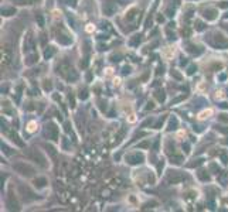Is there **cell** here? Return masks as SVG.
<instances>
[{
  "mask_svg": "<svg viewBox=\"0 0 228 212\" xmlns=\"http://www.w3.org/2000/svg\"><path fill=\"white\" fill-rule=\"evenodd\" d=\"M14 12H16L14 9H3L2 10V14L3 16H12V14H14Z\"/></svg>",
  "mask_w": 228,
  "mask_h": 212,
  "instance_id": "484cf974",
  "label": "cell"
},
{
  "mask_svg": "<svg viewBox=\"0 0 228 212\" xmlns=\"http://www.w3.org/2000/svg\"><path fill=\"white\" fill-rule=\"evenodd\" d=\"M220 108L221 109H228V103L227 102H222V103H220Z\"/></svg>",
  "mask_w": 228,
  "mask_h": 212,
  "instance_id": "f35d334b",
  "label": "cell"
},
{
  "mask_svg": "<svg viewBox=\"0 0 228 212\" xmlns=\"http://www.w3.org/2000/svg\"><path fill=\"white\" fill-rule=\"evenodd\" d=\"M172 77H173V78H176V79H179V81L183 78L182 74H179V72H177L176 69H172Z\"/></svg>",
  "mask_w": 228,
  "mask_h": 212,
  "instance_id": "83f0119b",
  "label": "cell"
},
{
  "mask_svg": "<svg viewBox=\"0 0 228 212\" xmlns=\"http://www.w3.org/2000/svg\"><path fill=\"white\" fill-rule=\"evenodd\" d=\"M154 96L157 98V101L159 102H164V99H166V95H164L163 89H157L156 92H154Z\"/></svg>",
  "mask_w": 228,
  "mask_h": 212,
  "instance_id": "ffe728a7",
  "label": "cell"
},
{
  "mask_svg": "<svg viewBox=\"0 0 228 212\" xmlns=\"http://www.w3.org/2000/svg\"><path fill=\"white\" fill-rule=\"evenodd\" d=\"M37 20H38V24H40V27H43V26H44L43 16H41V14H38V16H37Z\"/></svg>",
  "mask_w": 228,
  "mask_h": 212,
  "instance_id": "1f68e13d",
  "label": "cell"
},
{
  "mask_svg": "<svg viewBox=\"0 0 228 212\" xmlns=\"http://www.w3.org/2000/svg\"><path fill=\"white\" fill-rule=\"evenodd\" d=\"M80 98H81V99H86V98H88V93H86L85 89L81 91V92H80Z\"/></svg>",
  "mask_w": 228,
  "mask_h": 212,
  "instance_id": "4dcf8cb0",
  "label": "cell"
},
{
  "mask_svg": "<svg viewBox=\"0 0 228 212\" xmlns=\"http://www.w3.org/2000/svg\"><path fill=\"white\" fill-rule=\"evenodd\" d=\"M43 86H44V91H47V92L52 89V83H51V81L50 79H44L43 81Z\"/></svg>",
  "mask_w": 228,
  "mask_h": 212,
  "instance_id": "603a6c76",
  "label": "cell"
},
{
  "mask_svg": "<svg viewBox=\"0 0 228 212\" xmlns=\"http://www.w3.org/2000/svg\"><path fill=\"white\" fill-rule=\"evenodd\" d=\"M221 160H222V163H224V164H228V154H227V151H222V153H221Z\"/></svg>",
  "mask_w": 228,
  "mask_h": 212,
  "instance_id": "f1b7e54d",
  "label": "cell"
},
{
  "mask_svg": "<svg viewBox=\"0 0 228 212\" xmlns=\"http://www.w3.org/2000/svg\"><path fill=\"white\" fill-rule=\"evenodd\" d=\"M140 43V35H139V34H135V35H133L132 38H130V41H129V44L130 45H138V44Z\"/></svg>",
  "mask_w": 228,
  "mask_h": 212,
  "instance_id": "7402d4cb",
  "label": "cell"
},
{
  "mask_svg": "<svg viewBox=\"0 0 228 212\" xmlns=\"http://www.w3.org/2000/svg\"><path fill=\"white\" fill-rule=\"evenodd\" d=\"M46 134L48 136V139L51 140H57L58 139V127L54 125V123H48L46 129Z\"/></svg>",
  "mask_w": 228,
  "mask_h": 212,
  "instance_id": "5b68a950",
  "label": "cell"
},
{
  "mask_svg": "<svg viewBox=\"0 0 228 212\" xmlns=\"http://www.w3.org/2000/svg\"><path fill=\"white\" fill-rule=\"evenodd\" d=\"M196 69H197V68H196V67H194V65H193V67H190V68H188V75H191V74H194V71H196Z\"/></svg>",
  "mask_w": 228,
  "mask_h": 212,
  "instance_id": "74e56055",
  "label": "cell"
},
{
  "mask_svg": "<svg viewBox=\"0 0 228 212\" xmlns=\"http://www.w3.org/2000/svg\"><path fill=\"white\" fill-rule=\"evenodd\" d=\"M162 168H163V161H160V163H159V166H157V170H159V172L162 171Z\"/></svg>",
  "mask_w": 228,
  "mask_h": 212,
  "instance_id": "f6af8a7d",
  "label": "cell"
},
{
  "mask_svg": "<svg viewBox=\"0 0 228 212\" xmlns=\"http://www.w3.org/2000/svg\"><path fill=\"white\" fill-rule=\"evenodd\" d=\"M210 43H211V45L213 47H216V48H221V49H224V48H227L228 47V40L222 35V34H218V33L213 34V37H211V40H210Z\"/></svg>",
  "mask_w": 228,
  "mask_h": 212,
  "instance_id": "7a4b0ae2",
  "label": "cell"
},
{
  "mask_svg": "<svg viewBox=\"0 0 228 212\" xmlns=\"http://www.w3.org/2000/svg\"><path fill=\"white\" fill-rule=\"evenodd\" d=\"M217 16H218V12L216 9H206L203 12V17L208 21H214L217 19Z\"/></svg>",
  "mask_w": 228,
  "mask_h": 212,
  "instance_id": "ba28073f",
  "label": "cell"
},
{
  "mask_svg": "<svg viewBox=\"0 0 228 212\" xmlns=\"http://www.w3.org/2000/svg\"><path fill=\"white\" fill-rule=\"evenodd\" d=\"M119 58H120L119 55H114V57H112V61H114V62H118V61H119Z\"/></svg>",
  "mask_w": 228,
  "mask_h": 212,
  "instance_id": "b9f144b4",
  "label": "cell"
},
{
  "mask_svg": "<svg viewBox=\"0 0 228 212\" xmlns=\"http://www.w3.org/2000/svg\"><path fill=\"white\" fill-rule=\"evenodd\" d=\"M31 158H34V160H40V164L41 166H46V158H44L43 156H41V153L40 151H37V150H34V154H31Z\"/></svg>",
  "mask_w": 228,
  "mask_h": 212,
  "instance_id": "4fadbf2b",
  "label": "cell"
},
{
  "mask_svg": "<svg viewBox=\"0 0 228 212\" xmlns=\"http://www.w3.org/2000/svg\"><path fill=\"white\" fill-rule=\"evenodd\" d=\"M204 163V158H197V160H193V163H190L188 164V167H197V166H200V164H203Z\"/></svg>",
  "mask_w": 228,
  "mask_h": 212,
  "instance_id": "d4e9b609",
  "label": "cell"
},
{
  "mask_svg": "<svg viewBox=\"0 0 228 212\" xmlns=\"http://www.w3.org/2000/svg\"><path fill=\"white\" fill-rule=\"evenodd\" d=\"M138 9H130L129 12L126 13V20H129V21H132V20L136 19V14H138Z\"/></svg>",
  "mask_w": 228,
  "mask_h": 212,
  "instance_id": "e0dca14e",
  "label": "cell"
},
{
  "mask_svg": "<svg viewBox=\"0 0 228 212\" xmlns=\"http://www.w3.org/2000/svg\"><path fill=\"white\" fill-rule=\"evenodd\" d=\"M57 41H58L60 44H64V45H70V44L72 43V38L70 37L67 33H62V34H58V35H57Z\"/></svg>",
  "mask_w": 228,
  "mask_h": 212,
  "instance_id": "9c48e42d",
  "label": "cell"
},
{
  "mask_svg": "<svg viewBox=\"0 0 228 212\" xmlns=\"http://www.w3.org/2000/svg\"><path fill=\"white\" fill-rule=\"evenodd\" d=\"M10 62H12V48L6 43L2 47V65L7 67V65H10Z\"/></svg>",
  "mask_w": 228,
  "mask_h": 212,
  "instance_id": "3957f363",
  "label": "cell"
},
{
  "mask_svg": "<svg viewBox=\"0 0 228 212\" xmlns=\"http://www.w3.org/2000/svg\"><path fill=\"white\" fill-rule=\"evenodd\" d=\"M220 120H222V122H228V115L227 113L220 115Z\"/></svg>",
  "mask_w": 228,
  "mask_h": 212,
  "instance_id": "d6a6232c",
  "label": "cell"
},
{
  "mask_svg": "<svg viewBox=\"0 0 228 212\" xmlns=\"http://www.w3.org/2000/svg\"><path fill=\"white\" fill-rule=\"evenodd\" d=\"M139 147H140V148H146V147H149V141H143V143H140V144H139Z\"/></svg>",
  "mask_w": 228,
  "mask_h": 212,
  "instance_id": "836d02e7",
  "label": "cell"
},
{
  "mask_svg": "<svg viewBox=\"0 0 228 212\" xmlns=\"http://www.w3.org/2000/svg\"><path fill=\"white\" fill-rule=\"evenodd\" d=\"M197 175H198V178H200L201 181H208L210 180V175H208V172H207L206 170H200V171L197 172Z\"/></svg>",
  "mask_w": 228,
  "mask_h": 212,
  "instance_id": "d6986e66",
  "label": "cell"
},
{
  "mask_svg": "<svg viewBox=\"0 0 228 212\" xmlns=\"http://www.w3.org/2000/svg\"><path fill=\"white\" fill-rule=\"evenodd\" d=\"M13 168L19 172V174L24 175V177H31V175L36 172L33 167H31L30 164L24 163V161H16V163L13 164Z\"/></svg>",
  "mask_w": 228,
  "mask_h": 212,
  "instance_id": "6da1fadb",
  "label": "cell"
},
{
  "mask_svg": "<svg viewBox=\"0 0 228 212\" xmlns=\"http://www.w3.org/2000/svg\"><path fill=\"white\" fill-rule=\"evenodd\" d=\"M177 126H179V120H177L176 116H173L172 119H170V122H169V127H167V130H169V132H172V130H176Z\"/></svg>",
  "mask_w": 228,
  "mask_h": 212,
  "instance_id": "7c38bea8",
  "label": "cell"
},
{
  "mask_svg": "<svg viewBox=\"0 0 228 212\" xmlns=\"http://www.w3.org/2000/svg\"><path fill=\"white\" fill-rule=\"evenodd\" d=\"M207 115H211V111H207V112H203L200 115V117H207Z\"/></svg>",
  "mask_w": 228,
  "mask_h": 212,
  "instance_id": "60d3db41",
  "label": "cell"
},
{
  "mask_svg": "<svg viewBox=\"0 0 228 212\" xmlns=\"http://www.w3.org/2000/svg\"><path fill=\"white\" fill-rule=\"evenodd\" d=\"M28 130H30V132H33V130H36V123H33V122H31L30 125H28Z\"/></svg>",
  "mask_w": 228,
  "mask_h": 212,
  "instance_id": "e575fe53",
  "label": "cell"
},
{
  "mask_svg": "<svg viewBox=\"0 0 228 212\" xmlns=\"http://www.w3.org/2000/svg\"><path fill=\"white\" fill-rule=\"evenodd\" d=\"M143 160H145V156L140 153H132V154H128L126 156V163L132 164V166L143 163Z\"/></svg>",
  "mask_w": 228,
  "mask_h": 212,
  "instance_id": "277c9868",
  "label": "cell"
},
{
  "mask_svg": "<svg viewBox=\"0 0 228 212\" xmlns=\"http://www.w3.org/2000/svg\"><path fill=\"white\" fill-rule=\"evenodd\" d=\"M167 35H169V38H170V40H172V38H173V40H174V34H172V33H170V30H167Z\"/></svg>",
  "mask_w": 228,
  "mask_h": 212,
  "instance_id": "ee69618b",
  "label": "cell"
},
{
  "mask_svg": "<svg viewBox=\"0 0 228 212\" xmlns=\"http://www.w3.org/2000/svg\"><path fill=\"white\" fill-rule=\"evenodd\" d=\"M37 59H38V55H37V54H33V55H30V57L26 58V64H27V65H33L34 62H37Z\"/></svg>",
  "mask_w": 228,
  "mask_h": 212,
  "instance_id": "44dd1931",
  "label": "cell"
},
{
  "mask_svg": "<svg viewBox=\"0 0 228 212\" xmlns=\"http://www.w3.org/2000/svg\"><path fill=\"white\" fill-rule=\"evenodd\" d=\"M187 51L190 52V54H193V55H198V54H201V51H203V49H201L198 45H194V44H188V45H187Z\"/></svg>",
  "mask_w": 228,
  "mask_h": 212,
  "instance_id": "30bf717a",
  "label": "cell"
},
{
  "mask_svg": "<svg viewBox=\"0 0 228 212\" xmlns=\"http://www.w3.org/2000/svg\"><path fill=\"white\" fill-rule=\"evenodd\" d=\"M204 28H206V26H204V23H201L200 20H196V30L201 31V30H204Z\"/></svg>",
  "mask_w": 228,
  "mask_h": 212,
  "instance_id": "4316f807",
  "label": "cell"
},
{
  "mask_svg": "<svg viewBox=\"0 0 228 212\" xmlns=\"http://www.w3.org/2000/svg\"><path fill=\"white\" fill-rule=\"evenodd\" d=\"M46 184H47V180L43 178V177L34 180V185H36L37 188H44V187H46Z\"/></svg>",
  "mask_w": 228,
  "mask_h": 212,
  "instance_id": "2e32d148",
  "label": "cell"
},
{
  "mask_svg": "<svg viewBox=\"0 0 228 212\" xmlns=\"http://www.w3.org/2000/svg\"><path fill=\"white\" fill-rule=\"evenodd\" d=\"M129 72H130V67H125V68H124V71H122V74H124V75L129 74Z\"/></svg>",
  "mask_w": 228,
  "mask_h": 212,
  "instance_id": "8d00e7d4",
  "label": "cell"
},
{
  "mask_svg": "<svg viewBox=\"0 0 228 212\" xmlns=\"http://www.w3.org/2000/svg\"><path fill=\"white\" fill-rule=\"evenodd\" d=\"M146 109H153V103H152V102H149L148 106H146Z\"/></svg>",
  "mask_w": 228,
  "mask_h": 212,
  "instance_id": "bcb514c9",
  "label": "cell"
},
{
  "mask_svg": "<svg viewBox=\"0 0 228 212\" xmlns=\"http://www.w3.org/2000/svg\"><path fill=\"white\" fill-rule=\"evenodd\" d=\"M64 78H65L67 81H75V79L78 78V74H77V72H75V71L71 68V69H70V71L67 72V74H65V77H64Z\"/></svg>",
  "mask_w": 228,
  "mask_h": 212,
  "instance_id": "9a60e30c",
  "label": "cell"
},
{
  "mask_svg": "<svg viewBox=\"0 0 228 212\" xmlns=\"http://www.w3.org/2000/svg\"><path fill=\"white\" fill-rule=\"evenodd\" d=\"M183 148H184L186 153H188L190 151V146H188V143H186V144H183Z\"/></svg>",
  "mask_w": 228,
  "mask_h": 212,
  "instance_id": "ab89813d",
  "label": "cell"
},
{
  "mask_svg": "<svg viewBox=\"0 0 228 212\" xmlns=\"http://www.w3.org/2000/svg\"><path fill=\"white\" fill-rule=\"evenodd\" d=\"M33 48V37L31 34H27V37L24 38V51H30Z\"/></svg>",
  "mask_w": 228,
  "mask_h": 212,
  "instance_id": "8fae6325",
  "label": "cell"
},
{
  "mask_svg": "<svg viewBox=\"0 0 228 212\" xmlns=\"http://www.w3.org/2000/svg\"><path fill=\"white\" fill-rule=\"evenodd\" d=\"M164 119H166V117H164V116H163V117H162V119H160V120H159V122H157V123H156V125H154V127H156V129H159V127H160V126H162V125H163Z\"/></svg>",
  "mask_w": 228,
  "mask_h": 212,
  "instance_id": "f546056e",
  "label": "cell"
},
{
  "mask_svg": "<svg viewBox=\"0 0 228 212\" xmlns=\"http://www.w3.org/2000/svg\"><path fill=\"white\" fill-rule=\"evenodd\" d=\"M80 64H81V67H82V68H86V65H88V59L84 58V61H81Z\"/></svg>",
  "mask_w": 228,
  "mask_h": 212,
  "instance_id": "d590c367",
  "label": "cell"
},
{
  "mask_svg": "<svg viewBox=\"0 0 228 212\" xmlns=\"http://www.w3.org/2000/svg\"><path fill=\"white\" fill-rule=\"evenodd\" d=\"M16 4H20V6H26V4H31L34 0H12Z\"/></svg>",
  "mask_w": 228,
  "mask_h": 212,
  "instance_id": "cb8c5ba5",
  "label": "cell"
},
{
  "mask_svg": "<svg viewBox=\"0 0 228 212\" xmlns=\"http://www.w3.org/2000/svg\"><path fill=\"white\" fill-rule=\"evenodd\" d=\"M118 10V6L112 2H108V3L104 4V14L105 16H114Z\"/></svg>",
  "mask_w": 228,
  "mask_h": 212,
  "instance_id": "52a82bcc",
  "label": "cell"
},
{
  "mask_svg": "<svg viewBox=\"0 0 228 212\" xmlns=\"http://www.w3.org/2000/svg\"><path fill=\"white\" fill-rule=\"evenodd\" d=\"M56 54V49L52 48V47H47L46 48V51H44V58L46 59H50L52 55Z\"/></svg>",
  "mask_w": 228,
  "mask_h": 212,
  "instance_id": "ac0fdd59",
  "label": "cell"
},
{
  "mask_svg": "<svg viewBox=\"0 0 228 212\" xmlns=\"http://www.w3.org/2000/svg\"><path fill=\"white\" fill-rule=\"evenodd\" d=\"M170 160H172V163H174V164H182L183 156H182V154L173 153V154H170Z\"/></svg>",
  "mask_w": 228,
  "mask_h": 212,
  "instance_id": "5bb4252c",
  "label": "cell"
},
{
  "mask_svg": "<svg viewBox=\"0 0 228 212\" xmlns=\"http://www.w3.org/2000/svg\"><path fill=\"white\" fill-rule=\"evenodd\" d=\"M194 132H203V127L201 126H194Z\"/></svg>",
  "mask_w": 228,
  "mask_h": 212,
  "instance_id": "7bdbcfd3",
  "label": "cell"
},
{
  "mask_svg": "<svg viewBox=\"0 0 228 212\" xmlns=\"http://www.w3.org/2000/svg\"><path fill=\"white\" fill-rule=\"evenodd\" d=\"M183 177L182 172L180 171H170L169 174H167V181L169 182H173V184H177V182L183 181Z\"/></svg>",
  "mask_w": 228,
  "mask_h": 212,
  "instance_id": "8992f818",
  "label": "cell"
},
{
  "mask_svg": "<svg viewBox=\"0 0 228 212\" xmlns=\"http://www.w3.org/2000/svg\"><path fill=\"white\" fill-rule=\"evenodd\" d=\"M221 7H228V2H222V3H221Z\"/></svg>",
  "mask_w": 228,
  "mask_h": 212,
  "instance_id": "7dc6e473",
  "label": "cell"
}]
</instances>
